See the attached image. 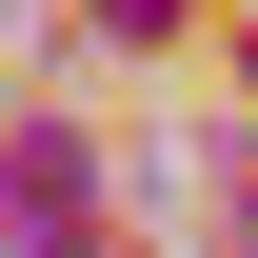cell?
I'll return each mask as SVG.
<instances>
[{"mask_svg":"<svg viewBox=\"0 0 258 258\" xmlns=\"http://www.w3.org/2000/svg\"><path fill=\"white\" fill-rule=\"evenodd\" d=\"M80 219H99V159L80 139H0V238L20 258H80Z\"/></svg>","mask_w":258,"mask_h":258,"instance_id":"obj_1","label":"cell"},{"mask_svg":"<svg viewBox=\"0 0 258 258\" xmlns=\"http://www.w3.org/2000/svg\"><path fill=\"white\" fill-rule=\"evenodd\" d=\"M99 20H119V40H159V20H179V0H99Z\"/></svg>","mask_w":258,"mask_h":258,"instance_id":"obj_2","label":"cell"}]
</instances>
